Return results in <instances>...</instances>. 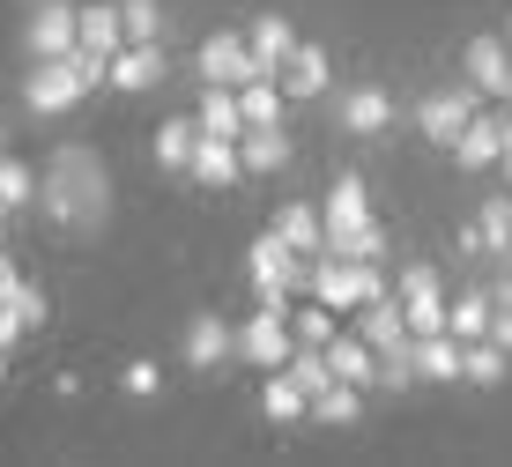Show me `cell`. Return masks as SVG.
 I'll return each instance as SVG.
<instances>
[{
    "mask_svg": "<svg viewBox=\"0 0 512 467\" xmlns=\"http://www.w3.org/2000/svg\"><path fill=\"white\" fill-rule=\"evenodd\" d=\"M193 141H201V119H164V127H156V164L186 171L193 164Z\"/></svg>",
    "mask_w": 512,
    "mask_h": 467,
    "instance_id": "cell-30",
    "label": "cell"
},
{
    "mask_svg": "<svg viewBox=\"0 0 512 467\" xmlns=\"http://www.w3.org/2000/svg\"><path fill=\"white\" fill-rule=\"evenodd\" d=\"M38 208L67 238H97L104 215H112V171H104V156L82 149V141H60L38 171Z\"/></svg>",
    "mask_w": 512,
    "mask_h": 467,
    "instance_id": "cell-1",
    "label": "cell"
},
{
    "mask_svg": "<svg viewBox=\"0 0 512 467\" xmlns=\"http://www.w3.org/2000/svg\"><path fill=\"white\" fill-rule=\"evenodd\" d=\"M201 134H216V141H238L245 134V104H238V89H223V82H208V97H201Z\"/></svg>",
    "mask_w": 512,
    "mask_h": 467,
    "instance_id": "cell-22",
    "label": "cell"
},
{
    "mask_svg": "<svg viewBox=\"0 0 512 467\" xmlns=\"http://www.w3.org/2000/svg\"><path fill=\"white\" fill-rule=\"evenodd\" d=\"M490 297H498L505 312H512V267H505V282H490Z\"/></svg>",
    "mask_w": 512,
    "mask_h": 467,
    "instance_id": "cell-40",
    "label": "cell"
},
{
    "mask_svg": "<svg viewBox=\"0 0 512 467\" xmlns=\"http://www.w3.org/2000/svg\"><path fill=\"white\" fill-rule=\"evenodd\" d=\"M82 45L112 60V52L127 45V23H119V8H82Z\"/></svg>",
    "mask_w": 512,
    "mask_h": 467,
    "instance_id": "cell-32",
    "label": "cell"
},
{
    "mask_svg": "<svg viewBox=\"0 0 512 467\" xmlns=\"http://www.w3.org/2000/svg\"><path fill=\"white\" fill-rule=\"evenodd\" d=\"M0 201L8 208H38V171L23 156H0Z\"/></svg>",
    "mask_w": 512,
    "mask_h": 467,
    "instance_id": "cell-34",
    "label": "cell"
},
{
    "mask_svg": "<svg viewBox=\"0 0 512 467\" xmlns=\"http://www.w3.org/2000/svg\"><path fill=\"white\" fill-rule=\"evenodd\" d=\"M8 215H15V208H8V201H0V245H8Z\"/></svg>",
    "mask_w": 512,
    "mask_h": 467,
    "instance_id": "cell-41",
    "label": "cell"
},
{
    "mask_svg": "<svg viewBox=\"0 0 512 467\" xmlns=\"http://www.w3.org/2000/svg\"><path fill=\"white\" fill-rule=\"evenodd\" d=\"M475 112H483V89H475V82H453V89H431V97L416 104V127H423V141L453 149V134H461Z\"/></svg>",
    "mask_w": 512,
    "mask_h": 467,
    "instance_id": "cell-8",
    "label": "cell"
},
{
    "mask_svg": "<svg viewBox=\"0 0 512 467\" xmlns=\"http://www.w3.org/2000/svg\"><path fill=\"white\" fill-rule=\"evenodd\" d=\"M490 304H498V297H490ZM490 341H498V349H512V312H505V304L490 312Z\"/></svg>",
    "mask_w": 512,
    "mask_h": 467,
    "instance_id": "cell-38",
    "label": "cell"
},
{
    "mask_svg": "<svg viewBox=\"0 0 512 467\" xmlns=\"http://www.w3.org/2000/svg\"><path fill=\"white\" fill-rule=\"evenodd\" d=\"M282 97H297V104H312V97H327V82H334V67H327V52L320 45H305V38H297V52H290V60H282Z\"/></svg>",
    "mask_w": 512,
    "mask_h": 467,
    "instance_id": "cell-15",
    "label": "cell"
},
{
    "mask_svg": "<svg viewBox=\"0 0 512 467\" xmlns=\"http://www.w3.org/2000/svg\"><path fill=\"white\" fill-rule=\"evenodd\" d=\"M327 371H334V379H349V386H372L379 379V349L364 334H334L327 341Z\"/></svg>",
    "mask_w": 512,
    "mask_h": 467,
    "instance_id": "cell-20",
    "label": "cell"
},
{
    "mask_svg": "<svg viewBox=\"0 0 512 467\" xmlns=\"http://www.w3.org/2000/svg\"><path fill=\"white\" fill-rule=\"evenodd\" d=\"M164 82V52L156 45H119L112 52V89H127V97H141V89Z\"/></svg>",
    "mask_w": 512,
    "mask_h": 467,
    "instance_id": "cell-19",
    "label": "cell"
},
{
    "mask_svg": "<svg viewBox=\"0 0 512 467\" xmlns=\"http://www.w3.org/2000/svg\"><path fill=\"white\" fill-rule=\"evenodd\" d=\"M127 393H156V364H127V379H119Z\"/></svg>",
    "mask_w": 512,
    "mask_h": 467,
    "instance_id": "cell-37",
    "label": "cell"
},
{
    "mask_svg": "<svg viewBox=\"0 0 512 467\" xmlns=\"http://www.w3.org/2000/svg\"><path fill=\"white\" fill-rule=\"evenodd\" d=\"M498 171H505V186H512V112H505V156H498Z\"/></svg>",
    "mask_w": 512,
    "mask_h": 467,
    "instance_id": "cell-39",
    "label": "cell"
},
{
    "mask_svg": "<svg viewBox=\"0 0 512 467\" xmlns=\"http://www.w3.org/2000/svg\"><path fill=\"white\" fill-rule=\"evenodd\" d=\"M357 334L372 341V349H409V312H401V297L386 290L372 304H357Z\"/></svg>",
    "mask_w": 512,
    "mask_h": 467,
    "instance_id": "cell-17",
    "label": "cell"
},
{
    "mask_svg": "<svg viewBox=\"0 0 512 467\" xmlns=\"http://www.w3.org/2000/svg\"><path fill=\"white\" fill-rule=\"evenodd\" d=\"M334 119H342V134H386L394 127V97H386L379 82H357V89H342V104H334Z\"/></svg>",
    "mask_w": 512,
    "mask_h": 467,
    "instance_id": "cell-13",
    "label": "cell"
},
{
    "mask_svg": "<svg viewBox=\"0 0 512 467\" xmlns=\"http://www.w3.org/2000/svg\"><path fill=\"white\" fill-rule=\"evenodd\" d=\"M223 356H238V327H223L216 312H193V327H186V364H193V371H216Z\"/></svg>",
    "mask_w": 512,
    "mask_h": 467,
    "instance_id": "cell-18",
    "label": "cell"
},
{
    "mask_svg": "<svg viewBox=\"0 0 512 467\" xmlns=\"http://www.w3.org/2000/svg\"><path fill=\"white\" fill-rule=\"evenodd\" d=\"M238 104H245V127H282V104H290V97H282L275 75H260V82L238 89Z\"/></svg>",
    "mask_w": 512,
    "mask_h": 467,
    "instance_id": "cell-27",
    "label": "cell"
},
{
    "mask_svg": "<svg viewBox=\"0 0 512 467\" xmlns=\"http://www.w3.org/2000/svg\"><path fill=\"white\" fill-rule=\"evenodd\" d=\"M0 141H8V119H0Z\"/></svg>",
    "mask_w": 512,
    "mask_h": 467,
    "instance_id": "cell-43",
    "label": "cell"
},
{
    "mask_svg": "<svg viewBox=\"0 0 512 467\" xmlns=\"http://www.w3.org/2000/svg\"><path fill=\"white\" fill-rule=\"evenodd\" d=\"M260 416L268 423H305L312 416V393L290 379V371H268V393H260Z\"/></svg>",
    "mask_w": 512,
    "mask_h": 467,
    "instance_id": "cell-24",
    "label": "cell"
},
{
    "mask_svg": "<svg viewBox=\"0 0 512 467\" xmlns=\"http://www.w3.org/2000/svg\"><path fill=\"white\" fill-rule=\"evenodd\" d=\"M461 356H468V341L453 334V327L409 334V364H416V379H431V386H453V379H461Z\"/></svg>",
    "mask_w": 512,
    "mask_h": 467,
    "instance_id": "cell-12",
    "label": "cell"
},
{
    "mask_svg": "<svg viewBox=\"0 0 512 467\" xmlns=\"http://www.w3.org/2000/svg\"><path fill=\"white\" fill-rule=\"evenodd\" d=\"M275 238H290L297 253L320 260V253H327V215H320V208H305V201H290V208H275Z\"/></svg>",
    "mask_w": 512,
    "mask_h": 467,
    "instance_id": "cell-21",
    "label": "cell"
},
{
    "mask_svg": "<svg viewBox=\"0 0 512 467\" xmlns=\"http://www.w3.org/2000/svg\"><path fill=\"white\" fill-rule=\"evenodd\" d=\"M498 156H505V119L498 112H475L468 127L453 134V164H461V171H490Z\"/></svg>",
    "mask_w": 512,
    "mask_h": 467,
    "instance_id": "cell-14",
    "label": "cell"
},
{
    "mask_svg": "<svg viewBox=\"0 0 512 467\" xmlns=\"http://www.w3.org/2000/svg\"><path fill=\"white\" fill-rule=\"evenodd\" d=\"M119 23H127V45L164 38V8H156V0H119Z\"/></svg>",
    "mask_w": 512,
    "mask_h": 467,
    "instance_id": "cell-35",
    "label": "cell"
},
{
    "mask_svg": "<svg viewBox=\"0 0 512 467\" xmlns=\"http://www.w3.org/2000/svg\"><path fill=\"white\" fill-rule=\"evenodd\" d=\"M394 297H401V312H409V334H438L453 319V304H446V290H438V267H401L394 275Z\"/></svg>",
    "mask_w": 512,
    "mask_h": 467,
    "instance_id": "cell-9",
    "label": "cell"
},
{
    "mask_svg": "<svg viewBox=\"0 0 512 467\" xmlns=\"http://www.w3.org/2000/svg\"><path fill=\"white\" fill-rule=\"evenodd\" d=\"M505 45H512V23H505Z\"/></svg>",
    "mask_w": 512,
    "mask_h": 467,
    "instance_id": "cell-44",
    "label": "cell"
},
{
    "mask_svg": "<svg viewBox=\"0 0 512 467\" xmlns=\"http://www.w3.org/2000/svg\"><path fill=\"white\" fill-rule=\"evenodd\" d=\"M475 223H483V245H490V260H505V267H512V186H505V193H490Z\"/></svg>",
    "mask_w": 512,
    "mask_h": 467,
    "instance_id": "cell-26",
    "label": "cell"
},
{
    "mask_svg": "<svg viewBox=\"0 0 512 467\" xmlns=\"http://www.w3.org/2000/svg\"><path fill=\"white\" fill-rule=\"evenodd\" d=\"M312 297H320V304H334V312H357V304L386 297V275H379V260L320 253V260H312Z\"/></svg>",
    "mask_w": 512,
    "mask_h": 467,
    "instance_id": "cell-4",
    "label": "cell"
},
{
    "mask_svg": "<svg viewBox=\"0 0 512 467\" xmlns=\"http://www.w3.org/2000/svg\"><path fill=\"white\" fill-rule=\"evenodd\" d=\"M23 45H30V60H67L82 45V8L75 0H30Z\"/></svg>",
    "mask_w": 512,
    "mask_h": 467,
    "instance_id": "cell-7",
    "label": "cell"
},
{
    "mask_svg": "<svg viewBox=\"0 0 512 467\" xmlns=\"http://www.w3.org/2000/svg\"><path fill=\"white\" fill-rule=\"evenodd\" d=\"M327 253H349V260H386V230H379V215L372 201H364V178L357 171H342L334 178V193H327Z\"/></svg>",
    "mask_w": 512,
    "mask_h": 467,
    "instance_id": "cell-2",
    "label": "cell"
},
{
    "mask_svg": "<svg viewBox=\"0 0 512 467\" xmlns=\"http://www.w3.org/2000/svg\"><path fill=\"white\" fill-rule=\"evenodd\" d=\"M186 178H201V186H238L245 178V156H238V141H216V134H201L193 141V164H186Z\"/></svg>",
    "mask_w": 512,
    "mask_h": 467,
    "instance_id": "cell-16",
    "label": "cell"
},
{
    "mask_svg": "<svg viewBox=\"0 0 512 467\" xmlns=\"http://www.w3.org/2000/svg\"><path fill=\"white\" fill-rule=\"evenodd\" d=\"M490 312H498V304H490V290H461V297H453V319H446V327L461 334V341H483V334H490Z\"/></svg>",
    "mask_w": 512,
    "mask_h": 467,
    "instance_id": "cell-31",
    "label": "cell"
},
{
    "mask_svg": "<svg viewBox=\"0 0 512 467\" xmlns=\"http://www.w3.org/2000/svg\"><path fill=\"white\" fill-rule=\"evenodd\" d=\"M30 334V319H23V304H8L0 297V349H15V341Z\"/></svg>",
    "mask_w": 512,
    "mask_h": 467,
    "instance_id": "cell-36",
    "label": "cell"
},
{
    "mask_svg": "<svg viewBox=\"0 0 512 467\" xmlns=\"http://www.w3.org/2000/svg\"><path fill=\"white\" fill-rule=\"evenodd\" d=\"M268 67H260L253 38H238V30H216V38H201V82H223V89H245L260 82Z\"/></svg>",
    "mask_w": 512,
    "mask_h": 467,
    "instance_id": "cell-10",
    "label": "cell"
},
{
    "mask_svg": "<svg viewBox=\"0 0 512 467\" xmlns=\"http://www.w3.org/2000/svg\"><path fill=\"white\" fill-rule=\"evenodd\" d=\"M238 156H245V171H282V164H290V134H282V127H245Z\"/></svg>",
    "mask_w": 512,
    "mask_h": 467,
    "instance_id": "cell-25",
    "label": "cell"
},
{
    "mask_svg": "<svg viewBox=\"0 0 512 467\" xmlns=\"http://www.w3.org/2000/svg\"><path fill=\"white\" fill-rule=\"evenodd\" d=\"M461 75L483 89V97H498V104H512V45L505 38H468V52H461Z\"/></svg>",
    "mask_w": 512,
    "mask_h": 467,
    "instance_id": "cell-11",
    "label": "cell"
},
{
    "mask_svg": "<svg viewBox=\"0 0 512 467\" xmlns=\"http://www.w3.org/2000/svg\"><path fill=\"white\" fill-rule=\"evenodd\" d=\"M245 275H253V297H312V253H297V245L275 238V230L253 238Z\"/></svg>",
    "mask_w": 512,
    "mask_h": 467,
    "instance_id": "cell-3",
    "label": "cell"
},
{
    "mask_svg": "<svg viewBox=\"0 0 512 467\" xmlns=\"http://www.w3.org/2000/svg\"><path fill=\"white\" fill-rule=\"evenodd\" d=\"M505 371H512V349H498L490 334L468 341V356H461V379H468V386H498Z\"/></svg>",
    "mask_w": 512,
    "mask_h": 467,
    "instance_id": "cell-29",
    "label": "cell"
},
{
    "mask_svg": "<svg viewBox=\"0 0 512 467\" xmlns=\"http://www.w3.org/2000/svg\"><path fill=\"white\" fill-rule=\"evenodd\" d=\"M290 349H297V334H290V297H260V312L238 327V356L253 371H282L290 364Z\"/></svg>",
    "mask_w": 512,
    "mask_h": 467,
    "instance_id": "cell-6",
    "label": "cell"
},
{
    "mask_svg": "<svg viewBox=\"0 0 512 467\" xmlns=\"http://www.w3.org/2000/svg\"><path fill=\"white\" fill-rule=\"evenodd\" d=\"M245 38H253V52H260V67H268V75H282V60L297 52L290 15H253V30H245Z\"/></svg>",
    "mask_w": 512,
    "mask_h": 467,
    "instance_id": "cell-23",
    "label": "cell"
},
{
    "mask_svg": "<svg viewBox=\"0 0 512 467\" xmlns=\"http://www.w3.org/2000/svg\"><path fill=\"white\" fill-rule=\"evenodd\" d=\"M90 89H97V82L75 67V52H67V60H30V75H23V104H30L38 119H60V112H75Z\"/></svg>",
    "mask_w": 512,
    "mask_h": 467,
    "instance_id": "cell-5",
    "label": "cell"
},
{
    "mask_svg": "<svg viewBox=\"0 0 512 467\" xmlns=\"http://www.w3.org/2000/svg\"><path fill=\"white\" fill-rule=\"evenodd\" d=\"M290 334H297V349H327V341H334V304L312 297L305 312H290Z\"/></svg>",
    "mask_w": 512,
    "mask_h": 467,
    "instance_id": "cell-33",
    "label": "cell"
},
{
    "mask_svg": "<svg viewBox=\"0 0 512 467\" xmlns=\"http://www.w3.org/2000/svg\"><path fill=\"white\" fill-rule=\"evenodd\" d=\"M0 379H8V349H0Z\"/></svg>",
    "mask_w": 512,
    "mask_h": 467,
    "instance_id": "cell-42",
    "label": "cell"
},
{
    "mask_svg": "<svg viewBox=\"0 0 512 467\" xmlns=\"http://www.w3.org/2000/svg\"><path fill=\"white\" fill-rule=\"evenodd\" d=\"M357 416H364V386L334 379L327 393H312V423H334V430H342V423H357Z\"/></svg>",
    "mask_w": 512,
    "mask_h": 467,
    "instance_id": "cell-28",
    "label": "cell"
}]
</instances>
